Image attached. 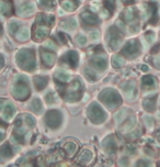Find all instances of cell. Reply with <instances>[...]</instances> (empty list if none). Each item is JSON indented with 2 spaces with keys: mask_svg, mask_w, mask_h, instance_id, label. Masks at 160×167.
Masks as SVG:
<instances>
[{
  "mask_svg": "<svg viewBox=\"0 0 160 167\" xmlns=\"http://www.w3.org/2000/svg\"><path fill=\"white\" fill-rule=\"evenodd\" d=\"M138 52H139V43L136 40L129 41L128 43L124 46V50H123V53L128 57L136 56L138 54Z\"/></svg>",
  "mask_w": 160,
  "mask_h": 167,
  "instance_id": "6da1fadb",
  "label": "cell"
},
{
  "mask_svg": "<svg viewBox=\"0 0 160 167\" xmlns=\"http://www.w3.org/2000/svg\"><path fill=\"white\" fill-rule=\"evenodd\" d=\"M89 114H90V117H91V119H93L94 121H98V122L102 121L103 117H104L102 109H101L98 104H92V106L90 107Z\"/></svg>",
  "mask_w": 160,
  "mask_h": 167,
  "instance_id": "7a4b0ae2",
  "label": "cell"
},
{
  "mask_svg": "<svg viewBox=\"0 0 160 167\" xmlns=\"http://www.w3.org/2000/svg\"><path fill=\"white\" fill-rule=\"evenodd\" d=\"M46 120H47V123H48L49 127L56 128V127H58L60 123V115L58 112L52 111V112H49L48 114H47Z\"/></svg>",
  "mask_w": 160,
  "mask_h": 167,
  "instance_id": "3957f363",
  "label": "cell"
},
{
  "mask_svg": "<svg viewBox=\"0 0 160 167\" xmlns=\"http://www.w3.org/2000/svg\"><path fill=\"white\" fill-rule=\"evenodd\" d=\"M101 98L103 100H105V102L108 104H112V106H115V104H118L120 102V97L114 91H110V94L105 93L104 95L101 96Z\"/></svg>",
  "mask_w": 160,
  "mask_h": 167,
  "instance_id": "277c9868",
  "label": "cell"
},
{
  "mask_svg": "<svg viewBox=\"0 0 160 167\" xmlns=\"http://www.w3.org/2000/svg\"><path fill=\"white\" fill-rule=\"evenodd\" d=\"M28 94H29V91H28V88L24 85H19V86H17V88L14 89V96H16L17 98H20V99L27 97Z\"/></svg>",
  "mask_w": 160,
  "mask_h": 167,
  "instance_id": "5b68a950",
  "label": "cell"
},
{
  "mask_svg": "<svg viewBox=\"0 0 160 167\" xmlns=\"http://www.w3.org/2000/svg\"><path fill=\"white\" fill-rule=\"evenodd\" d=\"M33 10H34V6H33V3H27V5H24V6H22V7L19 9V12H20V14L21 16H30V14L33 12Z\"/></svg>",
  "mask_w": 160,
  "mask_h": 167,
  "instance_id": "8992f818",
  "label": "cell"
},
{
  "mask_svg": "<svg viewBox=\"0 0 160 167\" xmlns=\"http://www.w3.org/2000/svg\"><path fill=\"white\" fill-rule=\"evenodd\" d=\"M91 153H90L89 151H83L82 154L79 156V160L82 163H88L90 162V159H91Z\"/></svg>",
  "mask_w": 160,
  "mask_h": 167,
  "instance_id": "52a82bcc",
  "label": "cell"
},
{
  "mask_svg": "<svg viewBox=\"0 0 160 167\" xmlns=\"http://www.w3.org/2000/svg\"><path fill=\"white\" fill-rule=\"evenodd\" d=\"M142 85L146 87L153 86V85H155V79L151 76H145L144 78H142Z\"/></svg>",
  "mask_w": 160,
  "mask_h": 167,
  "instance_id": "ba28073f",
  "label": "cell"
},
{
  "mask_svg": "<svg viewBox=\"0 0 160 167\" xmlns=\"http://www.w3.org/2000/svg\"><path fill=\"white\" fill-rule=\"evenodd\" d=\"M76 149H77V146H76V144H73V143H67V144L65 145V149H66L69 155L75 153Z\"/></svg>",
  "mask_w": 160,
  "mask_h": 167,
  "instance_id": "9c48e42d",
  "label": "cell"
},
{
  "mask_svg": "<svg viewBox=\"0 0 160 167\" xmlns=\"http://www.w3.org/2000/svg\"><path fill=\"white\" fill-rule=\"evenodd\" d=\"M43 59H44V62L47 65H51L54 62V56L52 54H49V53H43Z\"/></svg>",
  "mask_w": 160,
  "mask_h": 167,
  "instance_id": "30bf717a",
  "label": "cell"
},
{
  "mask_svg": "<svg viewBox=\"0 0 160 167\" xmlns=\"http://www.w3.org/2000/svg\"><path fill=\"white\" fill-rule=\"evenodd\" d=\"M46 33H47V30L45 28H38L35 32V36L38 38H42L46 35Z\"/></svg>",
  "mask_w": 160,
  "mask_h": 167,
  "instance_id": "8fae6325",
  "label": "cell"
},
{
  "mask_svg": "<svg viewBox=\"0 0 160 167\" xmlns=\"http://www.w3.org/2000/svg\"><path fill=\"white\" fill-rule=\"evenodd\" d=\"M0 155L5 156V157H10L11 156V152H10V149L8 145H5L2 149H0Z\"/></svg>",
  "mask_w": 160,
  "mask_h": 167,
  "instance_id": "7c38bea8",
  "label": "cell"
},
{
  "mask_svg": "<svg viewBox=\"0 0 160 167\" xmlns=\"http://www.w3.org/2000/svg\"><path fill=\"white\" fill-rule=\"evenodd\" d=\"M123 59L121 58V57H118V56H115V57H113V59H112V64H113V66L114 67H116V68H118V67H121V66L123 65Z\"/></svg>",
  "mask_w": 160,
  "mask_h": 167,
  "instance_id": "4fadbf2b",
  "label": "cell"
},
{
  "mask_svg": "<svg viewBox=\"0 0 160 167\" xmlns=\"http://www.w3.org/2000/svg\"><path fill=\"white\" fill-rule=\"evenodd\" d=\"M124 18H125V20H126V21L133 20V18H134V10L132 9V8H128V9L125 11Z\"/></svg>",
  "mask_w": 160,
  "mask_h": 167,
  "instance_id": "5bb4252c",
  "label": "cell"
},
{
  "mask_svg": "<svg viewBox=\"0 0 160 167\" xmlns=\"http://www.w3.org/2000/svg\"><path fill=\"white\" fill-rule=\"evenodd\" d=\"M83 19H85L86 21H87L89 24H92V23L96 21V16H93V14H90V13H83Z\"/></svg>",
  "mask_w": 160,
  "mask_h": 167,
  "instance_id": "9a60e30c",
  "label": "cell"
},
{
  "mask_svg": "<svg viewBox=\"0 0 160 167\" xmlns=\"http://www.w3.org/2000/svg\"><path fill=\"white\" fill-rule=\"evenodd\" d=\"M35 84L36 86H38V89H42L43 87L45 86V84H46V79H43L42 77H38V78L35 79Z\"/></svg>",
  "mask_w": 160,
  "mask_h": 167,
  "instance_id": "2e32d148",
  "label": "cell"
},
{
  "mask_svg": "<svg viewBox=\"0 0 160 167\" xmlns=\"http://www.w3.org/2000/svg\"><path fill=\"white\" fill-rule=\"evenodd\" d=\"M18 38L19 40H25V38L29 36V31H28L27 29H22V30H20V32L18 33Z\"/></svg>",
  "mask_w": 160,
  "mask_h": 167,
  "instance_id": "e0dca14e",
  "label": "cell"
},
{
  "mask_svg": "<svg viewBox=\"0 0 160 167\" xmlns=\"http://www.w3.org/2000/svg\"><path fill=\"white\" fill-rule=\"evenodd\" d=\"M32 108H33L36 112H40L41 109H42V104H41L40 100H34V101L32 102Z\"/></svg>",
  "mask_w": 160,
  "mask_h": 167,
  "instance_id": "ac0fdd59",
  "label": "cell"
},
{
  "mask_svg": "<svg viewBox=\"0 0 160 167\" xmlns=\"http://www.w3.org/2000/svg\"><path fill=\"white\" fill-rule=\"evenodd\" d=\"M5 111H6V115H7L8 118L11 117V115L13 114V111H14V109H13V107H12V104H8V106L6 107Z\"/></svg>",
  "mask_w": 160,
  "mask_h": 167,
  "instance_id": "d6986e66",
  "label": "cell"
},
{
  "mask_svg": "<svg viewBox=\"0 0 160 167\" xmlns=\"http://www.w3.org/2000/svg\"><path fill=\"white\" fill-rule=\"evenodd\" d=\"M94 63H97V65L99 66V68L105 67V59H103L102 57H100V58H96Z\"/></svg>",
  "mask_w": 160,
  "mask_h": 167,
  "instance_id": "ffe728a7",
  "label": "cell"
},
{
  "mask_svg": "<svg viewBox=\"0 0 160 167\" xmlns=\"http://www.w3.org/2000/svg\"><path fill=\"white\" fill-rule=\"evenodd\" d=\"M86 41H87V38H86L83 35H79V36L77 38V42H79V43L81 44V45H83V44L86 43Z\"/></svg>",
  "mask_w": 160,
  "mask_h": 167,
  "instance_id": "44dd1931",
  "label": "cell"
},
{
  "mask_svg": "<svg viewBox=\"0 0 160 167\" xmlns=\"http://www.w3.org/2000/svg\"><path fill=\"white\" fill-rule=\"evenodd\" d=\"M62 6H64V8L67 10H72L73 9V8L71 7V3H69V1H65V3H62Z\"/></svg>",
  "mask_w": 160,
  "mask_h": 167,
  "instance_id": "7402d4cb",
  "label": "cell"
},
{
  "mask_svg": "<svg viewBox=\"0 0 160 167\" xmlns=\"http://www.w3.org/2000/svg\"><path fill=\"white\" fill-rule=\"evenodd\" d=\"M27 122L29 125H34V120L32 119V117H30V115H27Z\"/></svg>",
  "mask_w": 160,
  "mask_h": 167,
  "instance_id": "603a6c76",
  "label": "cell"
},
{
  "mask_svg": "<svg viewBox=\"0 0 160 167\" xmlns=\"http://www.w3.org/2000/svg\"><path fill=\"white\" fill-rule=\"evenodd\" d=\"M8 7L5 5V3H0V12H2V13H5L6 11H7Z\"/></svg>",
  "mask_w": 160,
  "mask_h": 167,
  "instance_id": "cb8c5ba5",
  "label": "cell"
},
{
  "mask_svg": "<svg viewBox=\"0 0 160 167\" xmlns=\"http://www.w3.org/2000/svg\"><path fill=\"white\" fill-rule=\"evenodd\" d=\"M146 38H147V40H148L149 42H152L153 38H155V34H153V33H149V34H147V35H146Z\"/></svg>",
  "mask_w": 160,
  "mask_h": 167,
  "instance_id": "d4e9b609",
  "label": "cell"
},
{
  "mask_svg": "<svg viewBox=\"0 0 160 167\" xmlns=\"http://www.w3.org/2000/svg\"><path fill=\"white\" fill-rule=\"evenodd\" d=\"M58 77H59V78L62 79V80H64V81H66V80H68V79H69L68 75H65V74H60Z\"/></svg>",
  "mask_w": 160,
  "mask_h": 167,
  "instance_id": "484cf974",
  "label": "cell"
},
{
  "mask_svg": "<svg viewBox=\"0 0 160 167\" xmlns=\"http://www.w3.org/2000/svg\"><path fill=\"white\" fill-rule=\"evenodd\" d=\"M124 1H127V3H128V1H133V0H124Z\"/></svg>",
  "mask_w": 160,
  "mask_h": 167,
  "instance_id": "4316f807",
  "label": "cell"
},
{
  "mask_svg": "<svg viewBox=\"0 0 160 167\" xmlns=\"http://www.w3.org/2000/svg\"><path fill=\"white\" fill-rule=\"evenodd\" d=\"M159 67H160V66H159Z\"/></svg>",
  "mask_w": 160,
  "mask_h": 167,
  "instance_id": "83f0119b",
  "label": "cell"
}]
</instances>
